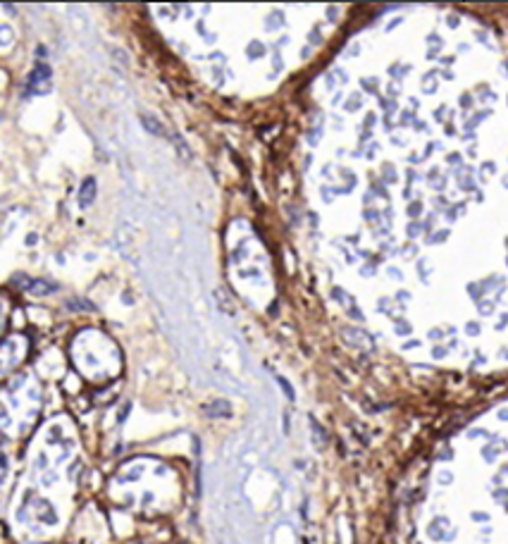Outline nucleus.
Returning <instances> with one entry per match:
<instances>
[{
  "mask_svg": "<svg viewBox=\"0 0 508 544\" xmlns=\"http://www.w3.org/2000/svg\"><path fill=\"white\" fill-rule=\"evenodd\" d=\"M29 291H31V294H53V291H55V284L31 282V284H29Z\"/></svg>",
  "mask_w": 508,
  "mask_h": 544,
  "instance_id": "4",
  "label": "nucleus"
},
{
  "mask_svg": "<svg viewBox=\"0 0 508 544\" xmlns=\"http://www.w3.org/2000/svg\"><path fill=\"white\" fill-rule=\"evenodd\" d=\"M50 79V69L46 67V65H41V67H36V72L31 74V89H34L36 84H41V82H48Z\"/></svg>",
  "mask_w": 508,
  "mask_h": 544,
  "instance_id": "3",
  "label": "nucleus"
},
{
  "mask_svg": "<svg viewBox=\"0 0 508 544\" xmlns=\"http://www.w3.org/2000/svg\"><path fill=\"white\" fill-rule=\"evenodd\" d=\"M144 124L148 127V131H153V134H162V124L158 122V119H153V117H148V115H144Z\"/></svg>",
  "mask_w": 508,
  "mask_h": 544,
  "instance_id": "5",
  "label": "nucleus"
},
{
  "mask_svg": "<svg viewBox=\"0 0 508 544\" xmlns=\"http://www.w3.org/2000/svg\"><path fill=\"white\" fill-rule=\"evenodd\" d=\"M93 200H96V179H93V177H86L82 189H79V206L89 208Z\"/></svg>",
  "mask_w": 508,
  "mask_h": 544,
  "instance_id": "1",
  "label": "nucleus"
},
{
  "mask_svg": "<svg viewBox=\"0 0 508 544\" xmlns=\"http://www.w3.org/2000/svg\"><path fill=\"white\" fill-rule=\"evenodd\" d=\"M208 415H213V418H217V415H229V404L227 401H215V404H210V406L206 408Z\"/></svg>",
  "mask_w": 508,
  "mask_h": 544,
  "instance_id": "2",
  "label": "nucleus"
},
{
  "mask_svg": "<svg viewBox=\"0 0 508 544\" xmlns=\"http://www.w3.org/2000/svg\"><path fill=\"white\" fill-rule=\"evenodd\" d=\"M67 306H69V308H72V310H76V308H84V310H91V306H89V303H76V298H72V301H69V303H67Z\"/></svg>",
  "mask_w": 508,
  "mask_h": 544,
  "instance_id": "6",
  "label": "nucleus"
}]
</instances>
